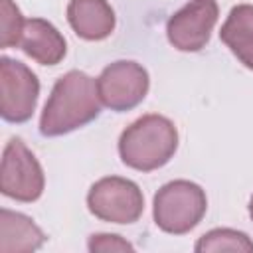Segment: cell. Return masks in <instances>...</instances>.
I'll return each instance as SVG.
<instances>
[{"label": "cell", "mask_w": 253, "mask_h": 253, "mask_svg": "<svg viewBox=\"0 0 253 253\" xmlns=\"http://www.w3.org/2000/svg\"><path fill=\"white\" fill-rule=\"evenodd\" d=\"M99 113L101 97L97 81L73 69L55 81L40 119V132L43 136H59L91 123Z\"/></svg>", "instance_id": "6da1fadb"}, {"label": "cell", "mask_w": 253, "mask_h": 253, "mask_svg": "<svg viewBox=\"0 0 253 253\" xmlns=\"http://www.w3.org/2000/svg\"><path fill=\"white\" fill-rule=\"evenodd\" d=\"M178 148V130L162 115H144L126 126L119 138V152L126 166L150 172L164 166Z\"/></svg>", "instance_id": "7a4b0ae2"}, {"label": "cell", "mask_w": 253, "mask_h": 253, "mask_svg": "<svg viewBox=\"0 0 253 253\" xmlns=\"http://www.w3.org/2000/svg\"><path fill=\"white\" fill-rule=\"evenodd\" d=\"M206 208V192L198 184L174 180L164 184L154 196V221L162 231L182 235L202 221Z\"/></svg>", "instance_id": "3957f363"}, {"label": "cell", "mask_w": 253, "mask_h": 253, "mask_svg": "<svg viewBox=\"0 0 253 253\" xmlns=\"http://www.w3.org/2000/svg\"><path fill=\"white\" fill-rule=\"evenodd\" d=\"M89 211L111 223H134L144 210L140 188L119 176H107L95 182L87 194Z\"/></svg>", "instance_id": "277c9868"}, {"label": "cell", "mask_w": 253, "mask_h": 253, "mask_svg": "<svg viewBox=\"0 0 253 253\" xmlns=\"http://www.w3.org/2000/svg\"><path fill=\"white\" fill-rule=\"evenodd\" d=\"M0 190L4 196L18 202H34L43 192L42 166L20 138H12L4 148Z\"/></svg>", "instance_id": "5b68a950"}, {"label": "cell", "mask_w": 253, "mask_h": 253, "mask_svg": "<svg viewBox=\"0 0 253 253\" xmlns=\"http://www.w3.org/2000/svg\"><path fill=\"white\" fill-rule=\"evenodd\" d=\"M40 95V81L24 63L0 59V115L8 123H24L32 117Z\"/></svg>", "instance_id": "8992f818"}, {"label": "cell", "mask_w": 253, "mask_h": 253, "mask_svg": "<svg viewBox=\"0 0 253 253\" xmlns=\"http://www.w3.org/2000/svg\"><path fill=\"white\" fill-rule=\"evenodd\" d=\"M97 89L105 107L119 113L130 111L146 97L148 73L134 61H115L101 71Z\"/></svg>", "instance_id": "52a82bcc"}, {"label": "cell", "mask_w": 253, "mask_h": 253, "mask_svg": "<svg viewBox=\"0 0 253 253\" xmlns=\"http://www.w3.org/2000/svg\"><path fill=\"white\" fill-rule=\"evenodd\" d=\"M217 22L215 0H192L166 24L170 43L180 51H200Z\"/></svg>", "instance_id": "ba28073f"}, {"label": "cell", "mask_w": 253, "mask_h": 253, "mask_svg": "<svg viewBox=\"0 0 253 253\" xmlns=\"http://www.w3.org/2000/svg\"><path fill=\"white\" fill-rule=\"evenodd\" d=\"M67 20L73 32L89 42L105 40L115 30V12L107 0H71Z\"/></svg>", "instance_id": "9c48e42d"}, {"label": "cell", "mask_w": 253, "mask_h": 253, "mask_svg": "<svg viewBox=\"0 0 253 253\" xmlns=\"http://www.w3.org/2000/svg\"><path fill=\"white\" fill-rule=\"evenodd\" d=\"M20 47L42 65H55L65 57V40L57 28L42 18L26 20Z\"/></svg>", "instance_id": "30bf717a"}, {"label": "cell", "mask_w": 253, "mask_h": 253, "mask_svg": "<svg viewBox=\"0 0 253 253\" xmlns=\"http://www.w3.org/2000/svg\"><path fill=\"white\" fill-rule=\"evenodd\" d=\"M43 241L45 233L28 215L0 210V253H30Z\"/></svg>", "instance_id": "8fae6325"}, {"label": "cell", "mask_w": 253, "mask_h": 253, "mask_svg": "<svg viewBox=\"0 0 253 253\" xmlns=\"http://www.w3.org/2000/svg\"><path fill=\"white\" fill-rule=\"evenodd\" d=\"M221 42L249 69H253V6L239 4L231 8L219 32Z\"/></svg>", "instance_id": "7c38bea8"}, {"label": "cell", "mask_w": 253, "mask_h": 253, "mask_svg": "<svg viewBox=\"0 0 253 253\" xmlns=\"http://www.w3.org/2000/svg\"><path fill=\"white\" fill-rule=\"evenodd\" d=\"M198 253H211V251H237V253H251L253 241L247 233L235 229H211L200 237L196 243Z\"/></svg>", "instance_id": "4fadbf2b"}, {"label": "cell", "mask_w": 253, "mask_h": 253, "mask_svg": "<svg viewBox=\"0 0 253 253\" xmlns=\"http://www.w3.org/2000/svg\"><path fill=\"white\" fill-rule=\"evenodd\" d=\"M26 20L22 18L18 6L12 0H0V45L14 47L20 45Z\"/></svg>", "instance_id": "5bb4252c"}, {"label": "cell", "mask_w": 253, "mask_h": 253, "mask_svg": "<svg viewBox=\"0 0 253 253\" xmlns=\"http://www.w3.org/2000/svg\"><path fill=\"white\" fill-rule=\"evenodd\" d=\"M89 251L93 253H113V251H132V245L125 241L119 235H109V233H97L91 235L89 239Z\"/></svg>", "instance_id": "9a60e30c"}, {"label": "cell", "mask_w": 253, "mask_h": 253, "mask_svg": "<svg viewBox=\"0 0 253 253\" xmlns=\"http://www.w3.org/2000/svg\"><path fill=\"white\" fill-rule=\"evenodd\" d=\"M249 213H251V217H253V198H251V202H249Z\"/></svg>", "instance_id": "2e32d148"}]
</instances>
